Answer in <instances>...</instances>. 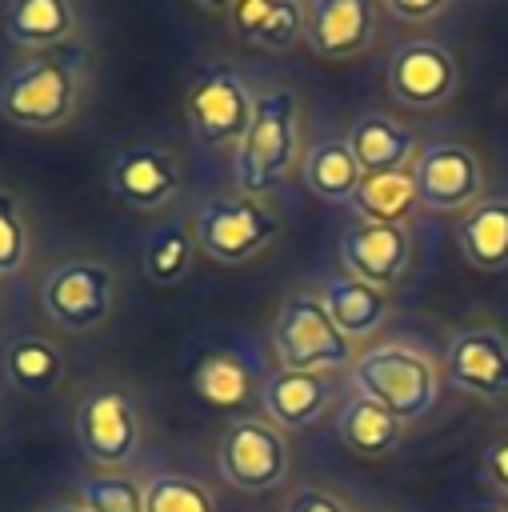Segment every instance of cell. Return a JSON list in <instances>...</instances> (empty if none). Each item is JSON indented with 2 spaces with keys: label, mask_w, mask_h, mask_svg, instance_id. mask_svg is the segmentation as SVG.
Returning <instances> with one entry per match:
<instances>
[{
  "label": "cell",
  "mask_w": 508,
  "mask_h": 512,
  "mask_svg": "<svg viewBox=\"0 0 508 512\" xmlns=\"http://www.w3.org/2000/svg\"><path fill=\"white\" fill-rule=\"evenodd\" d=\"M340 256H344V264H348V272L356 280L388 292L408 272L412 240H408L404 224H372V220H360V224H352L344 232Z\"/></svg>",
  "instance_id": "cell-14"
},
{
  "label": "cell",
  "mask_w": 508,
  "mask_h": 512,
  "mask_svg": "<svg viewBox=\"0 0 508 512\" xmlns=\"http://www.w3.org/2000/svg\"><path fill=\"white\" fill-rule=\"evenodd\" d=\"M192 236L216 264H248L280 236V220L256 196H212L192 212Z\"/></svg>",
  "instance_id": "cell-5"
},
{
  "label": "cell",
  "mask_w": 508,
  "mask_h": 512,
  "mask_svg": "<svg viewBox=\"0 0 508 512\" xmlns=\"http://www.w3.org/2000/svg\"><path fill=\"white\" fill-rule=\"evenodd\" d=\"M232 28L268 52H284L304 36V8L300 0H236L228 8Z\"/></svg>",
  "instance_id": "cell-21"
},
{
  "label": "cell",
  "mask_w": 508,
  "mask_h": 512,
  "mask_svg": "<svg viewBox=\"0 0 508 512\" xmlns=\"http://www.w3.org/2000/svg\"><path fill=\"white\" fill-rule=\"evenodd\" d=\"M448 380L472 400H508V340L500 328H464L444 352Z\"/></svg>",
  "instance_id": "cell-12"
},
{
  "label": "cell",
  "mask_w": 508,
  "mask_h": 512,
  "mask_svg": "<svg viewBox=\"0 0 508 512\" xmlns=\"http://www.w3.org/2000/svg\"><path fill=\"white\" fill-rule=\"evenodd\" d=\"M284 512H352V508L336 492H328V488H300L284 504Z\"/></svg>",
  "instance_id": "cell-32"
},
{
  "label": "cell",
  "mask_w": 508,
  "mask_h": 512,
  "mask_svg": "<svg viewBox=\"0 0 508 512\" xmlns=\"http://www.w3.org/2000/svg\"><path fill=\"white\" fill-rule=\"evenodd\" d=\"M196 4H200V8H212V12H228L236 0H196Z\"/></svg>",
  "instance_id": "cell-35"
},
{
  "label": "cell",
  "mask_w": 508,
  "mask_h": 512,
  "mask_svg": "<svg viewBox=\"0 0 508 512\" xmlns=\"http://www.w3.org/2000/svg\"><path fill=\"white\" fill-rule=\"evenodd\" d=\"M348 148H352L360 172L364 176H376V172L412 168V160L420 152V140L404 124H396V120H388L380 112H364L348 128Z\"/></svg>",
  "instance_id": "cell-17"
},
{
  "label": "cell",
  "mask_w": 508,
  "mask_h": 512,
  "mask_svg": "<svg viewBox=\"0 0 508 512\" xmlns=\"http://www.w3.org/2000/svg\"><path fill=\"white\" fill-rule=\"evenodd\" d=\"M372 0H308L304 44L324 60H352L372 44Z\"/></svg>",
  "instance_id": "cell-15"
},
{
  "label": "cell",
  "mask_w": 508,
  "mask_h": 512,
  "mask_svg": "<svg viewBox=\"0 0 508 512\" xmlns=\"http://www.w3.org/2000/svg\"><path fill=\"white\" fill-rule=\"evenodd\" d=\"M460 88V64L444 44L408 40L388 56V92L408 108H440Z\"/></svg>",
  "instance_id": "cell-11"
},
{
  "label": "cell",
  "mask_w": 508,
  "mask_h": 512,
  "mask_svg": "<svg viewBox=\"0 0 508 512\" xmlns=\"http://www.w3.org/2000/svg\"><path fill=\"white\" fill-rule=\"evenodd\" d=\"M480 476H484V484H488L496 496L508 500V432L496 436V440L484 448V456H480Z\"/></svg>",
  "instance_id": "cell-31"
},
{
  "label": "cell",
  "mask_w": 508,
  "mask_h": 512,
  "mask_svg": "<svg viewBox=\"0 0 508 512\" xmlns=\"http://www.w3.org/2000/svg\"><path fill=\"white\" fill-rule=\"evenodd\" d=\"M144 512H216L212 492L180 472H156L144 484Z\"/></svg>",
  "instance_id": "cell-28"
},
{
  "label": "cell",
  "mask_w": 508,
  "mask_h": 512,
  "mask_svg": "<svg viewBox=\"0 0 508 512\" xmlns=\"http://www.w3.org/2000/svg\"><path fill=\"white\" fill-rule=\"evenodd\" d=\"M196 256V236H192V220H172L148 232L144 240V276L160 288H172L188 276Z\"/></svg>",
  "instance_id": "cell-26"
},
{
  "label": "cell",
  "mask_w": 508,
  "mask_h": 512,
  "mask_svg": "<svg viewBox=\"0 0 508 512\" xmlns=\"http://www.w3.org/2000/svg\"><path fill=\"white\" fill-rule=\"evenodd\" d=\"M80 52H40L0 80V116L28 132L64 128L80 104Z\"/></svg>",
  "instance_id": "cell-1"
},
{
  "label": "cell",
  "mask_w": 508,
  "mask_h": 512,
  "mask_svg": "<svg viewBox=\"0 0 508 512\" xmlns=\"http://www.w3.org/2000/svg\"><path fill=\"white\" fill-rule=\"evenodd\" d=\"M416 196L428 212H468L484 200L480 156L460 140H432L412 160Z\"/></svg>",
  "instance_id": "cell-10"
},
{
  "label": "cell",
  "mask_w": 508,
  "mask_h": 512,
  "mask_svg": "<svg viewBox=\"0 0 508 512\" xmlns=\"http://www.w3.org/2000/svg\"><path fill=\"white\" fill-rule=\"evenodd\" d=\"M108 188L120 204H128L136 212H156L180 192V168L168 152H160L152 144H132L112 156Z\"/></svg>",
  "instance_id": "cell-13"
},
{
  "label": "cell",
  "mask_w": 508,
  "mask_h": 512,
  "mask_svg": "<svg viewBox=\"0 0 508 512\" xmlns=\"http://www.w3.org/2000/svg\"><path fill=\"white\" fill-rule=\"evenodd\" d=\"M184 108H188V120H192V132H196L200 144L228 148V144L244 140V132L252 124L256 96L248 92V84L236 68L212 64L192 80V88L184 96Z\"/></svg>",
  "instance_id": "cell-9"
},
{
  "label": "cell",
  "mask_w": 508,
  "mask_h": 512,
  "mask_svg": "<svg viewBox=\"0 0 508 512\" xmlns=\"http://www.w3.org/2000/svg\"><path fill=\"white\" fill-rule=\"evenodd\" d=\"M356 396L376 400L400 424L424 420L440 396V372L428 352L408 344H376L352 360Z\"/></svg>",
  "instance_id": "cell-2"
},
{
  "label": "cell",
  "mask_w": 508,
  "mask_h": 512,
  "mask_svg": "<svg viewBox=\"0 0 508 512\" xmlns=\"http://www.w3.org/2000/svg\"><path fill=\"white\" fill-rule=\"evenodd\" d=\"M336 436H340L344 448H352L356 456H364V460H384V456H392V452L400 448L404 424H400L388 408H380L376 400L352 396V400H344L340 412H336Z\"/></svg>",
  "instance_id": "cell-20"
},
{
  "label": "cell",
  "mask_w": 508,
  "mask_h": 512,
  "mask_svg": "<svg viewBox=\"0 0 508 512\" xmlns=\"http://www.w3.org/2000/svg\"><path fill=\"white\" fill-rule=\"evenodd\" d=\"M388 4V12L396 16V20H428V16H436V12H444L452 0H384Z\"/></svg>",
  "instance_id": "cell-33"
},
{
  "label": "cell",
  "mask_w": 508,
  "mask_h": 512,
  "mask_svg": "<svg viewBox=\"0 0 508 512\" xmlns=\"http://www.w3.org/2000/svg\"><path fill=\"white\" fill-rule=\"evenodd\" d=\"M72 432H76V444L84 448V456L92 464H100L104 472L128 468L144 440L140 412H136L132 396L120 388L84 392L76 404V416H72Z\"/></svg>",
  "instance_id": "cell-7"
},
{
  "label": "cell",
  "mask_w": 508,
  "mask_h": 512,
  "mask_svg": "<svg viewBox=\"0 0 508 512\" xmlns=\"http://www.w3.org/2000/svg\"><path fill=\"white\" fill-rule=\"evenodd\" d=\"M320 300H324V308L332 312L336 328H340L352 344H356V340L376 336V332H380V324L388 320V292H380V288H372V284L356 280L352 272L332 276V280L324 284Z\"/></svg>",
  "instance_id": "cell-19"
},
{
  "label": "cell",
  "mask_w": 508,
  "mask_h": 512,
  "mask_svg": "<svg viewBox=\"0 0 508 512\" xmlns=\"http://www.w3.org/2000/svg\"><path fill=\"white\" fill-rule=\"evenodd\" d=\"M28 264V224L20 200L0 188V276H16Z\"/></svg>",
  "instance_id": "cell-30"
},
{
  "label": "cell",
  "mask_w": 508,
  "mask_h": 512,
  "mask_svg": "<svg viewBox=\"0 0 508 512\" xmlns=\"http://www.w3.org/2000/svg\"><path fill=\"white\" fill-rule=\"evenodd\" d=\"M80 504L88 512H144V484L128 472H92L80 480Z\"/></svg>",
  "instance_id": "cell-29"
},
{
  "label": "cell",
  "mask_w": 508,
  "mask_h": 512,
  "mask_svg": "<svg viewBox=\"0 0 508 512\" xmlns=\"http://www.w3.org/2000/svg\"><path fill=\"white\" fill-rule=\"evenodd\" d=\"M464 512H508V504H500V500H472Z\"/></svg>",
  "instance_id": "cell-34"
},
{
  "label": "cell",
  "mask_w": 508,
  "mask_h": 512,
  "mask_svg": "<svg viewBox=\"0 0 508 512\" xmlns=\"http://www.w3.org/2000/svg\"><path fill=\"white\" fill-rule=\"evenodd\" d=\"M220 476L244 496H268L288 476V440L268 416H240L224 428L216 448Z\"/></svg>",
  "instance_id": "cell-6"
},
{
  "label": "cell",
  "mask_w": 508,
  "mask_h": 512,
  "mask_svg": "<svg viewBox=\"0 0 508 512\" xmlns=\"http://www.w3.org/2000/svg\"><path fill=\"white\" fill-rule=\"evenodd\" d=\"M48 512H88V508L76 500V504H56V508H48Z\"/></svg>",
  "instance_id": "cell-36"
},
{
  "label": "cell",
  "mask_w": 508,
  "mask_h": 512,
  "mask_svg": "<svg viewBox=\"0 0 508 512\" xmlns=\"http://www.w3.org/2000/svg\"><path fill=\"white\" fill-rule=\"evenodd\" d=\"M4 376L28 392V396H40V392H52L64 376V356L56 344L40 340V336H24V340H12L4 348Z\"/></svg>",
  "instance_id": "cell-27"
},
{
  "label": "cell",
  "mask_w": 508,
  "mask_h": 512,
  "mask_svg": "<svg viewBox=\"0 0 508 512\" xmlns=\"http://www.w3.org/2000/svg\"><path fill=\"white\" fill-rule=\"evenodd\" d=\"M300 176L308 184L312 196L328 200V204H352L364 172L348 148V136H328V140H316L308 152H304V164H300Z\"/></svg>",
  "instance_id": "cell-22"
},
{
  "label": "cell",
  "mask_w": 508,
  "mask_h": 512,
  "mask_svg": "<svg viewBox=\"0 0 508 512\" xmlns=\"http://www.w3.org/2000/svg\"><path fill=\"white\" fill-rule=\"evenodd\" d=\"M40 308L64 332H92L116 308V272L100 260H64L44 276Z\"/></svg>",
  "instance_id": "cell-8"
},
{
  "label": "cell",
  "mask_w": 508,
  "mask_h": 512,
  "mask_svg": "<svg viewBox=\"0 0 508 512\" xmlns=\"http://www.w3.org/2000/svg\"><path fill=\"white\" fill-rule=\"evenodd\" d=\"M252 388H256L252 360L236 348H216V352L200 356L192 368V392L212 408H224V412L244 408L252 400Z\"/></svg>",
  "instance_id": "cell-23"
},
{
  "label": "cell",
  "mask_w": 508,
  "mask_h": 512,
  "mask_svg": "<svg viewBox=\"0 0 508 512\" xmlns=\"http://www.w3.org/2000/svg\"><path fill=\"white\" fill-rule=\"evenodd\" d=\"M332 376L328 372H292V368H276L264 384H260V404L264 416L284 428V432H300L312 428L328 404H332Z\"/></svg>",
  "instance_id": "cell-16"
},
{
  "label": "cell",
  "mask_w": 508,
  "mask_h": 512,
  "mask_svg": "<svg viewBox=\"0 0 508 512\" xmlns=\"http://www.w3.org/2000/svg\"><path fill=\"white\" fill-rule=\"evenodd\" d=\"M76 32L72 0H12L4 12V36L20 48L52 52Z\"/></svg>",
  "instance_id": "cell-24"
},
{
  "label": "cell",
  "mask_w": 508,
  "mask_h": 512,
  "mask_svg": "<svg viewBox=\"0 0 508 512\" xmlns=\"http://www.w3.org/2000/svg\"><path fill=\"white\" fill-rule=\"evenodd\" d=\"M456 244L472 268L504 272L508 268V196H484L480 204L460 212Z\"/></svg>",
  "instance_id": "cell-18"
},
{
  "label": "cell",
  "mask_w": 508,
  "mask_h": 512,
  "mask_svg": "<svg viewBox=\"0 0 508 512\" xmlns=\"http://www.w3.org/2000/svg\"><path fill=\"white\" fill-rule=\"evenodd\" d=\"M300 156V136H296V96L288 88H272L264 96H256L252 108V124L244 132V140L236 144V188L244 196H264L272 192Z\"/></svg>",
  "instance_id": "cell-3"
},
{
  "label": "cell",
  "mask_w": 508,
  "mask_h": 512,
  "mask_svg": "<svg viewBox=\"0 0 508 512\" xmlns=\"http://www.w3.org/2000/svg\"><path fill=\"white\" fill-rule=\"evenodd\" d=\"M272 348L280 356V368L292 372H336L352 368L356 348L336 328L332 312L316 292H296L284 300L276 324H272Z\"/></svg>",
  "instance_id": "cell-4"
},
{
  "label": "cell",
  "mask_w": 508,
  "mask_h": 512,
  "mask_svg": "<svg viewBox=\"0 0 508 512\" xmlns=\"http://www.w3.org/2000/svg\"><path fill=\"white\" fill-rule=\"evenodd\" d=\"M348 208H356V212H360V220H372V224H404V220L420 208L412 168L364 176Z\"/></svg>",
  "instance_id": "cell-25"
}]
</instances>
